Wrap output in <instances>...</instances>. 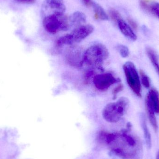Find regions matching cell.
Here are the masks:
<instances>
[{"instance_id":"1","label":"cell","mask_w":159,"mask_h":159,"mask_svg":"<svg viewBox=\"0 0 159 159\" xmlns=\"http://www.w3.org/2000/svg\"><path fill=\"white\" fill-rule=\"evenodd\" d=\"M131 125L128 124V129L116 134L111 144L117 143L113 148L115 154L123 159H143V145L140 139L130 132Z\"/></svg>"},{"instance_id":"2","label":"cell","mask_w":159,"mask_h":159,"mask_svg":"<svg viewBox=\"0 0 159 159\" xmlns=\"http://www.w3.org/2000/svg\"><path fill=\"white\" fill-rule=\"evenodd\" d=\"M129 106L128 98L121 97L116 102L109 103L102 110L103 118L109 123H116L120 120L125 115Z\"/></svg>"},{"instance_id":"3","label":"cell","mask_w":159,"mask_h":159,"mask_svg":"<svg viewBox=\"0 0 159 159\" xmlns=\"http://www.w3.org/2000/svg\"><path fill=\"white\" fill-rule=\"evenodd\" d=\"M109 55L105 46L95 44L90 46L83 54V62L91 67H98L108 58Z\"/></svg>"},{"instance_id":"4","label":"cell","mask_w":159,"mask_h":159,"mask_svg":"<svg viewBox=\"0 0 159 159\" xmlns=\"http://www.w3.org/2000/svg\"><path fill=\"white\" fill-rule=\"evenodd\" d=\"M93 30L94 28L90 24L80 26L75 28L70 33L60 37L57 41V45H70L80 43L90 35Z\"/></svg>"},{"instance_id":"5","label":"cell","mask_w":159,"mask_h":159,"mask_svg":"<svg viewBox=\"0 0 159 159\" xmlns=\"http://www.w3.org/2000/svg\"><path fill=\"white\" fill-rule=\"evenodd\" d=\"M43 25L46 31L51 34H56L70 29L69 19L64 14L48 15L43 18Z\"/></svg>"},{"instance_id":"6","label":"cell","mask_w":159,"mask_h":159,"mask_svg":"<svg viewBox=\"0 0 159 159\" xmlns=\"http://www.w3.org/2000/svg\"><path fill=\"white\" fill-rule=\"evenodd\" d=\"M123 70L129 87L139 97H142V87L140 76L133 62L128 61L123 66Z\"/></svg>"},{"instance_id":"7","label":"cell","mask_w":159,"mask_h":159,"mask_svg":"<svg viewBox=\"0 0 159 159\" xmlns=\"http://www.w3.org/2000/svg\"><path fill=\"white\" fill-rule=\"evenodd\" d=\"M66 9L63 0H44L42 4V14L43 17L48 15L64 14Z\"/></svg>"},{"instance_id":"8","label":"cell","mask_w":159,"mask_h":159,"mask_svg":"<svg viewBox=\"0 0 159 159\" xmlns=\"http://www.w3.org/2000/svg\"><path fill=\"white\" fill-rule=\"evenodd\" d=\"M120 81V80L116 78L109 73L97 75L93 79L94 86L100 91L106 90L113 84Z\"/></svg>"},{"instance_id":"9","label":"cell","mask_w":159,"mask_h":159,"mask_svg":"<svg viewBox=\"0 0 159 159\" xmlns=\"http://www.w3.org/2000/svg\"><path fill=\"white\" fill-rule=\"evenodd\" d=\"M117 23L120 32L125 37L133 42L137 40V36L134 32L132 28L126 21L121 19Z\"/></svg>"},{"instance_id":"10","label":"cell","mask_w":159,"mask_h":159,"mask_svg":"<svg viewBox=\"0 0 159 159\" xmlns=\"http://www.w3.org/2000/svg\"><path fill=\"white\" fill-rule=\"evenodd\" d=\"M68 19L70 28L75 27L76 28L84 25L86 21V16L81 11H75L68 18Z\"/></svg>"},{"instance_id":"11","label":"cell","mask_w":159,"mask_h":159,"mask_svg":"<svg viewBox=\"0 0 159 159\" xmlns=\"http://www.w3.org/2000/svg\"><path fill=\"white\" fill-rule=\"evenodd\" d=\"M139 116H140V123L143 132L144 136L145 139L147 146L148 148L150 149L152 147V140H151V134L148 127L145 116L143 113H142L140 114Z\"/></svg>"},{"instance_id":"12","label":"cell","mask_w":159,"mask_h":159,"mask_svg":"<svg viewBox=\"0 0 159 159\" xmlns=\"http://www.w3.org/2000/svg\"><path fill=\"white\" fill-rule=\"evenodd\" d=\"M145 106L149 121L153 126L155 131L157 132L158 129V126L156 118V114L152 105L150 103L149 100L147 98H146L145 99Z\"/></svg>"},{"instance_id":"13","label":"cell","mask_w":159,"mask_h":159,"mask_svg":"<svg viewBox=\"0 0 159 159\" xmlns=\"http://www.w3.org/2000/svg\"><path fill=\"white\" fill-rule=\"evenodd\" d=\"M155 110V113L159 115V93L156 89H151L147 95L146 97Z\"/></svg>"},{"instance_id":"14","label":"cell","mask_w":159,"mask_h":159,"mask_svg":"<svg viewBox=\"0 0 159 159\" xmlns=\"http://www.w3.org/2000/svg\"><path fill=\"white\" fill-rule=\"evenodd\" d=\"M91 6L94 11V18L96 19L102 20H109L108 15L100 5L95 2H93Z\"/></svg>"},{"instance_id":"15","label":"cell","mask_w":159,"mask_h":159,"mask_svg":"<svg viewBox=\"0 0 159 159\" xmlns=\"http://www.w3.org/2000/svg\"><path fill=\"white\" fill-rule=\"evenodd\" d=\"M146 51L148 58L159 76V59L157 54L151 48H147Z\"/></svg>"},{"instance_id":"16","label":"cell","mask_w":159,"mask_h":159,"mask_svg":"<svg viewBox=\"0 0 159 159\" xmlns=\"http://www.w3.org/2000/svg\"><path fill=\"white\" fill-rule=\"evenodd\" d=\"M140 80H141V82L143 84V86L146 89L150 88V85H151L150 80L149 79V77L145 73L143 70H140Z\"/></svg>"},{"instance_id":"17","label":"cell","mask_w":159,"mask_h":159,"mask_svg":"<svg viewBox=\"0 0 159 159\" xmlns=\"http://www.w3.org/2000/svg\"><path fill=\"white\" fill-rule=\"evenodd\" d=\"M117 48L122 57L127 58L129 57V50L127 46L124 45L120 44L117 46Z\"/></svg>"},{"instance_id":"18","label":"cell","mask_w":159,"mask_h":159,"mask_svg":"<svg viewBox=\"0 0 159 159\" xmlns=\"http://www.w3.org/2000/svg\"><path fill=\"white\" fill-rule=\"evenodd\" d=\"M148 11L151 12L159 19V3L154 2L149 4Z\"/></svg>"},{"instance_id":"19","label":"cell","mask_w":159,"mask_h":159,"mask_svg":"<svg viewBox=\"0 0 159 159\" xmlns=\"http://www.w3.org/2000/svg\"><path fill=\"white\" fill-rule=\"evenodd\" d=\"M108 13H109L110 17L116 22H117L119 20L122 19L119 12L114 8H111L109 9Z\"/></svg>"},{"instance_id":"20","label":"cell","mask_w":159,"mask_h":159,"mask_svg":"<svg viewBox=\"0 0 159 159\" xmlns=\"http://www.w3.org/2000/svg\"><path fill=\"white\" fill-rule=\"evenodd\" d=\"M123 86L122 84H120L119 85H118L113 90V93L115 96H116V94H117L121 92L123 90Z\"/></svg>"},{"instance_id":"21","label":"cell","mask_w":159,"mask_h":159,"mask_svg":"<svg viewBox=\"0 0 159 159\" xmlns=\"http://www.w3.org/2000/svg\"><path fill=\"white\" fill-rule=\"evenodd\" d=\"M128 21H129V25L130 26V27H131L132 29H134V30H136L137 29V27H138V25H137V23L135 22L134 20H133L132 19H129L128 20Z\"/></svg>"},{"instance_id":"22","label":"cell","mask_w":159,"mask_h":159,"mask_svg":"<svg viewBox=\"0 0 159 159\" xmlns=\"http://www.w3.org/2000/svg\"><path fill=\"white\" fill-rule=\"evenodd\" d=\"M16 1L18 2L27 4L33 3L35 2V0H16Z\"/></svg>"},{"instance_id":"23","label":"cell","mask_w":159,"mask_h":159,"mask_svg":"<svg viewBox=\"0 0 159 159\" xmlns=\"http://www.w3.org/2000/svg\"><path fill=\"white\" fill-rule=\"evenodd\" d=\"M82 1L87 6H89L90 5L91 6L92 3L93 2L92 0H82Z\"/></svg>"},{"instance_id":"24","label":"cell","mask_w":159,"mask_h":159,"mask_svg":"<svg viewBox=\"0 0 159 159\" xmlns=\"http://www.w3.org/2000/svg\"><path fill=\"white\" fill-rule=\"evenodd\" d=\"M157 159H159V149L157 154Z\"/></svg>"}]
</instances>
